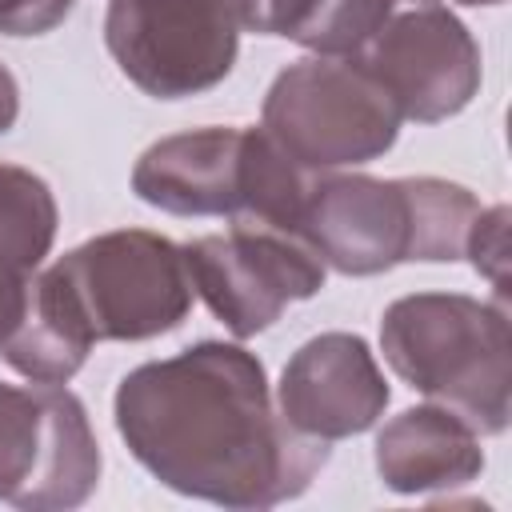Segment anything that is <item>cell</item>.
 <instances>
[{
	"label": "cell",
	"mask_w": 512,
	"mask_h": 512,
	"mask_svg": "<svg viewBox=\"0 0 512 512\" xmlns=\"http://www.w3.org/2000/svg\"><path fill=\"white\" fill-rule=\"evenodd\" d=\"M76 0H0L4 36H44L72 16Z\"/></svg>",
	"instance_id": "16"
},
{
	"label": "cell",
	"mask_w": 512,
	"mask_h": 512,
	"mask_svg": "<svg viewBox=\"0 0 512 512\" xmlns=\"http://www.w3.org/2000/svg\"><path fill=\"white\" fill-rule=\"evenodd\" d=\"M388 400V380L368 340L356 332H320L304 340L276 384L280 416L324 444L376 428Z\"/></svg>",
	"instance_id": "11"
},
{
	"label": "cell",
	"mask_w": 512,
	"mask_h": 512,
	"mask_svg": "<svg viewBox=\"0 0 512 512\" xmlns=\"http://www.w3.org/2000/svg\"><path fill=\"white\" fill-rule=\"evenodd\" d=\"M456 4H472V8H480V4H504V0H456Z\"/></svg>",
	"instance_id": "18"
},
{
	"label": "cell",
	"mask_w": 512,
	"mask_h": 512,
	"mask_svg": "<svg viewBox=\"0 0 512 512\" xmlns=\"http://www.w3.org/2000/svg\"><path fill=\"white\" fill-rule=\"evenodd\" d=\"M476 212V192L440 176L312 172L296 232L328 268L376 276L416 260H460Z\"/></svg>",
	"instance_id": "3"
},
{
	"label": "cell",
	"mask_w": 512,
	"mask_h": 512,
	"mask_svg": "<svg viewBox=\"0 0 512 512\" xmlns=\"http://www.w3.org/2000/svg\"><path fill=\"white\" fill-rule=\"evenodd\" d=\"M392 0H256L252 32L284 36L312 56H360Z\"/></svg>",
	"instance_id": "14"
},
{
	"label": "cell",
	"mask_w": 512,
	"mask_h": 512,
	"mask_svg": "<svg viewBox=\"0 0 512 512\" xmlns=\"http://www.w3.org/2000/svg\"><path fill=\"white\" fill-rule=\"evenodd\" d=\"M112 416L164 488L220 508L296 500L328 464V444L280 416L260 356L228 340L132 368L116 384Z\"/></svg>",
	"instance_id": "1"
},
{
	"label": "cell",
	"mask_w": 512,
	"mask_h": 512,
	"mask_svg": "<svg viewBox=\"0 0 512 512\" xmlns=\"http://www.w3.org/2000/svg\"><path fill=\"white\" fill-rule=\"evenodd\" d=\"M252 16L256 0H108L104 44L140 92L184 100L232 72Z\"/></svg>",
	"instance_id": "7"
},
{
	"label": "cell",
	"mask_w": 512,
	"mask_h": 512,
	"mask_svg": "<svg viewBox=\"0 0 512 512\" xmlns=\"http://www.w3.org/2000/svg\"><path fill=\"white\" fill-rule=\"evenodd\" d=\"M60 224L56 196L44 176L0 164V340L16 328L32 276L52 252Z\"/></svg>",
	"instance_id": "13"
},
{
	"label": "cell",
	"mask_w": 512,
	"mask_h": 512,
	"mask_svg": "<svg viewBox=\"0 0 512 512\" xmlns=\"http://www.w3.org/2000/svg\"><path fill=\"white\" fill-rule=\"evenodd\" d=\"M380 352L388 368L432 404L500 436L512 416L508 308L464 292H412L384 308Z\"/></svg>",
	"instance_id": "4"
},
{
	"label": "cell",
	"mask_w": 512,
	"mask_h": 512,
	"mask_svg": "<svg viewBox=\"0 0 512 512\" xmlns=\"http://www.w3.org/2000/svg\"><path fill=\"white\" fill-rule=\"evenodd\" d=\"M184 248L148 228L100 232L32 276L28 308L72 352L100 340H152L192 312Z\"/></svg>",
	"instance_id": "2"
},
{
	"label": "cell",
	"mask_w": 512,
	"mask_h": 512,
	"mask_svg": "<svg viewBox=\"0 0 512 512\" xmlns=\"http://www.w3.org/2000/svg\"><path fill=\"white\" fill-rule=\"evenodd\" d=\"M180 248L192 292L236 340L272 328L288 304L316 296L328 276V264L296 228L264 220H232L224 232Z\"/></svg>",
	"instance_id": "8"
},
{
	"label": "cell",
	"mask_w": 512,
	"mask_h": 512,
	"mask_svg": "<svg viewBox=\"0 0 512 512\" xmlns=\"http://www.w3.org/2000/svg\"><path fill=\"white\" fill-rule=\"evenodd\" d=\"M396 100L404 120L440 124L480 92V44L444 0H392L356 56Z\"/></svg>",
	"instance_id": "10"
},
{
	"label": "cell",
	"mask_w": 512,
	"mask_h": 512,
	"mask_svg": "<svg viewBox=\"0 0 512 512\" xmlns=\"http://www.w3.org/2000/svg\"><path fill=\"white\" fill-rule=\"evenodd\" d=\"M312 172L256 124H204L156 140L132 168V192L172 216H228L296 228Z\"/></svg>",
	"instance_id": "5"
},
{
	"label": "cell",
	"mask_w": 512,
	"mask_h": 512,
	"mask_svg": "<svg viewBox=\"0 0 512 512\" xmlns=\"http://www.w3.org/2000/svg\"><path fill=\"white\" fill-rule=\"evenodd\" d=\"M16 116H20V84H16V76L0 64V136L16 124Z\"/></svg>",
	"instance_id": "17"
},
{
	"label": "cell",
	"mask_w": 512,
	"mask_h": 512,
	"mask_svg": "<svg viewBox=\"0 0 512 512\" xmlns=\"http://www.w3.org/2000/svg\"><path fill=\"white\" fill-rule=\"evenodd\" d=\"M376 472L400 496L464 488L484 472L480 432L444 404H416L376 432Z\"/></svg>",
	"instance_id": "12"
},
{
	"label": "cell",
	"mask_w": 512,
	"mask_h": 512,
	"mask_svg": "<svg viewBox=\"0 0 512 512\" xmlns=\"http://www.w3.org/2000/svg\"><path fill=\"white\" fill-rule=\"evenodd\" d=\"M400 108L356 56H304L276 72L260 128L304 172H340L384 156L400 136Z\"/></svg>",
	"instance_id": "6"
},
{
	"label": "cell",
	"mask_w": 512,
	"mask_h": 512,
	"mask_svg": "<svg viewBox=\"0 0 512 512\" xmlns=\"http://www.w3.org/2000/svg\"><path fill=\"white\" fill-rule=\"evenodd\" d=\"M508 220H512L508 204L480 208L468 228V240H464V256L496 288L500 300L508 296Z\"/></svg>",
	"instance_id": "15"
},
{
	"label": "cell",
	"mask_w": 512,
	"mask_h": 512,
	"mask_svg": "<svg viewBox=\"0 0 512 512\" xmlns=\"http://www.w3.org/2000/svg\"><path fill=\"white\" fill-rule=\"evenodd\" d=\"M88 408L64 384L0 380V504L28 512L80 508L100 484Z\"/></svg>",
	"instance_id": "9"
}]
</instances>
